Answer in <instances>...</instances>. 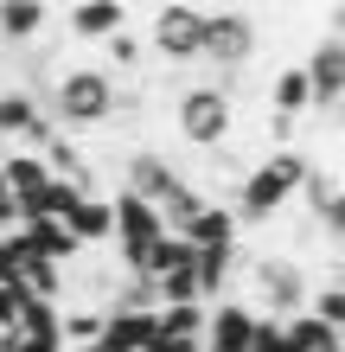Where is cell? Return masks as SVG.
Wrapping results in <instances>:
<instances>
[{
    "label": "cell",
    "mask_w": 345,
    "mask_h": 352,
    "mask_svg": "<svg viewBox=\"0 0 345 352\" xmlns=\"http://www.w3.org/2000/svg\"><path fill=\"white\" fill-rule=\"evenodd\" d=\"M115 96L121 84L103 71V65H64L51 77V90H45V116H51V129L58 135H84V129H109L115 122Z\"/></svg>",
    "instance_id": "1"
},
{
    "label": "cell",
    "mask_w": 345,
    "mask_h": 352,
    "mask_svg": "<svg viewBox=\"0 0 345 352\" xmlns=\"http://www.w3.org/2000/svg\"><path fill=\"white\" fill-rule=\"evenodd\" d=\"M313 173V154H300V148H269L256 160V167H243L237 179V224H275L281 218V205H288L300 192V179Z\"/></svg>",
    "instance_id": "2"
},
{
    "label": "cell",
    "mask_w": 345,
    "mask_h": 352,
    "mask_svg": "<svg viewBox=\"0 0 345 352\" xmlns=\"http://www.w3.org/2000/svg\"><path fill=\"white\" fill-rule=\"evenodd\" d=\"M250 288H256V320H294L307 314L313 276L294 250H269V256H250Z\"/></svg>",
    "instance_id": "3"
},
{
    "label": "cell",
    "mask_w": 345,
    "mask_h": 352,
    "mask_svg": "<svg viewBox=\"0 0 345 352\" xmlns=\"http://www.w3.org/2000/svg\"><path fill=\"white\" fill-rule=\"evenodd\" d=\"M256 45H262V19H256L250 7H217V13H205L198 58H205L217 77H237V71L256 58Z\"/></svg>",
    "instance_id": "4"
},
{
    "label": "cell",
    "mask_w": 345,
    "mask_h": 352,
    "mask_svg": "<svg viewBox=\"0 0 345 352\" xmlns=\"http://www.w3.org/2000/svg\"><path fill=\"white\" fill-rule=\"evenodd\" d=\"M173 122H179V141H192L205 154H224L230 135H237V102L224 90H211V84H192V90H179Z\"/></svg>",
    "instance_id": "5"
},
{
    "label": "cell",
    "mask_w": 345,
    "mask_h": 352,
    "mask_svg": "<svg viewBox=\"0 0 345 352\" xmlns=\"http://www.w3.org/2000/svg\"><path fill=\"white\" fill-rule=\"evenodd\" d=\"M147 52L160 58V65H198V38H205V7H186V0H173V7H154L147 19Z\"/></svg>",
    "instance_id": "6"
},
{
    "label": "cell",
    "mask_w": 345,
    "mask_h": 352,
    "mask_svg": "<svg viewBox=\"0 0 345 352\" xmlns=\"http://www.w3.org/2000/svg\"><path fill=\"white\" fill-rule=\"evenodd\" d=\"M179 186H186V173L173 167L160 148H134L128 154V167H121V192H134L141 205H160V199H173Z\"/></svg>",
    "instance_id": "7"
},
{
    "label": "cell",
    "mask_w": 345,
    "mask_h": 352,
    "mask_svg": "<svg viewBox=\"0 0 345 352\" xmlns=\"http://www.w3.org/2000/svg\"><path fill=\"white\" fill-rule=\"evenodd\" d=\"M300 71H307V90H313V109H333V102L345 96V38H333V32H320L313 45H307V58H294Z\"/></svg>",
    "instance_id": "8"
},
{
    "label": "cell",
    "mask_w": 345,
    "mask_h": 352,
    "mask_svg": "<svg viewBox=\"0 0 345 352\" xmlns=\"http://www.w3.org/2000/svg\"><path fill=\"white\" fill-rule=\"evenodd\" d=\"M250 340H256V307L237 301V295H224L205 314V340H198V352H250Z\"/></svg>",
    "instance_id": "9"
},
{
    "label": "cell",
    "mask_w": 345,
    "mask_h": 352,
    "mask_svg": "<svg viewBox=\"0 0 345 352\" xmlns=\"http://www.w3.org/2000/svg\"><path fill=\"white\" fill-rule=\"evenodd\" d=\"M64 26H71V38H115L121 26H128V7L121 0H77V7L64 13Z\"/></svg>",
    "instance_id": "10"
},
{
    "label": "cell",
    "mask_w": 345,
    "mask_h": 352,
    "mask_svg": "<svg viewBox=\"0 0 345 352\" xmlns=\"http://www.w3.org/2000/svg\"><path fill=\"white\" fill-rule=\"evenodd\" d=\"M64 231H71L77 250H96V243H109V199H103V192L77 199L71 212H64Z\"/></svg>",
    "instance_id": "11"
},
{
    "label": "cell",
    "mask_w": 345,
    "mask_h": 352,
    "mask_svg": "<svg viewBox=\"0 0 345 352\" xmlns=\"http://www.w3.org/2000/svg\"><path fill=\"white\" fill-rule=\"evenodd\" d=\"M186 243H192V250H237V212L217 205V199H205V212L192 218Z\"/></svg>",
    "instance_id": "12"
},
{
    "label": "cell",
    "mask_w": 345,
    "mask_h": 352,
    "mask_svg": "<svg viewBox=\"0 0 345 352\" xmlns=\"http://www.w3.org/2000/svg\"><path fill=\"white\" fill-rule=\"evenodd\" d=\"M269 109L281 116V122H300L313 109V90H307V71L300 65H281L275 71V84H269Z\"/></svg>",
    "instance_id": "13"
},
{
    "label": "cell",
    "mask_w": 345,
    "mask_h": 352,
    "mask_svg": "<svg viewBox=\"0 0 345 352\" xmlns=\"http://www.w3.org/2000/svg\"><path fill=\"white\" fill-rule=\"evenodd\" d=\"M45 19H51L45 0H7L0 7V45H32L45 32Z\"/></svg>",
    "instance_id": "14"
},
{
    "label": "cell",
    "mask_w": 345,
    "mask_h": 352,
    "mask_svg": "<svg viewBox=\"0 0 345 352\" xmlns=\"http://www.w3.org/2000/svg\"><path fill=\"white\" fill-rule=\"evenodd\" d=\"M103 58H109V77H115V84H121V77H128V71H141V65H147V38H141L134 26H121L115 38H103Z\"/></svg>",
    "instance_id": "15"
},
{
    "label": "cell",
    "mask_w": 345,
    "mask_h": 352,
    "mask_svg": "<svg viewBox=\"0 0 345 352\" xmlns=\"http://www.w3.org/2000/svg\"><path fill=\"white\" fill-rule=\"evenodd\" d=\"M205 314L211 307H160V340H173V346H198L205 340Z\"/></svg>",
    "instance_id": "16"
},
{
    "label": "cell",
    "mask_w": 345,
    "mask_h": 352,
    "mask_svg": "<svg viewBox=\"0 0 345 352\" xmlns=\"http://www.w3.org/2000/svg\"><path fill=\"white\" fill-rule=\"evenodd\" d=\"M281 327H288L294 352H345V346H339V327L313 320V314H294V320H281Z\"/></svg>",
    "instance_id": "17"
},
{
    "label": "cell",
    "mask_w": 345,
    "mask_h": 352,
    "mask_svg": "<svg viewBox=\"0 0 345 352\" xmlns=\"http://www.w3.org/2000/svg\"><path fill=\"white\" fill-rule=\"evenodd\" d=\"M313 224H320L333 243H345V186H333V199L320 205V218H313Z\"/></svg>",
    "instance_id": "18"
},
{
    "label": "cell",
    "mask_w": 345,
    "mask_h": 352,
    "mask_svg": "<svg viewBox=\"0 0 345 352\" xmlns=\"http://www.w3.org/2000/svg\"><path fill=\"white\" fill-rule=\"evenodd\" d=\"M250 352H294V340H288V327H281V320H256Z\"/></svg>",
    "instance_id": "19"
},
{
    "label": "cell",
    "mask_w": 345,
    "mask_h": 352,
    "mask_svg": "<svg viewBox=\"0 0 345 352\" xmlns=\"http://www.w3.org/2000/svg\"><path fill=\"white\" fill-rule=\"evenodd\" d=\"M19 314H26V288H19V282H0V333H13Z\"/></svg>",
    "instance_id": "20"
},
{
    "label": "cell",
    "mask_w": 345,
    "mask_h": 352,
    "mask_svg": "<svg viewBox=\"0 0 345 352\" xmlns=\"http://www.w3.org/2000/svg\"><path fill=\"white\" fill-rule=\"evenodd\" d=\"M326 122H333V129L345 135V96H339V102H333V109H326Z\"/></svg>",
    "instance_id": "21"
},
{
    "label": "cell",
    "mask_w": 345,
    "mask_h": 352,
    "mask_svg": "<svg viewBox=\"0 0 345 352\" xmlns=\"http://www.w3.org/2000/svg\"><path fill=\"white\" fill-rule=\"evenodd\" d=\"M339 346H345V320H339Z\"/></svg>",
    "instance_id": "22"
}]
</instances>
